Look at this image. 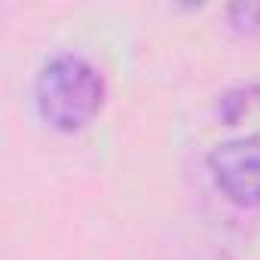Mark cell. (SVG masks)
Instances as JSON below:
<instances>
[{
	"instance_id": "obj_1",
	"label": "cell",
	"mask_w": 260,
	"mask_h": 260,
	"mask_svg": "<svg viewBox=\"0 0 260 260\" xmlns=\"http://www.w3.org/2000/svg\"><path fill=\"white\" fill-rule=\"evenodd\" d=\"M34 101L46 125L58 132H80L104 104V80L83 55H58L40 71Z\"/></svg>"
},
{
	"instance_id": "obj_2",
	"label": "cell",
	"mask_w": 260,
	"mask_h": 260,
	"mask_svg": "<svg viewBox=\"0 0 260 260\" xmlns=\"http://www.w3.org/2000/svg\"><path fill=\"white\" fill-rule=\"evenodd\" d=\"M208 169L217 190L230 202L245 208L260 205V138L257 135L233 138L214 147L208 156Z\"/></svg>"
},
{
	"instance_id": "obj_3",
	"label": "cell",
	"mask_w": 260,
	"mask_h": 260,
	"mask_svg": "<svg viewBox=\"0 0 260 260\" xmlns=\"http://www.w3.org/2000/svg\"><path fill=\"white\" fill-rule=\"evenodd\" d=\"M260 101V86H242V89H230L223 98H220V116L226 122H236L242 113L251 110V104Z\"/></svg>"
},
{
	"instance_id": "obj_4",
	"label": "cell",
	"mask_w": 260,
	"mask_h": 260,
	"mask_svg": "<svg viewBox=\"0 0 260 260\" xmlns=\"http://www.w3.org/2000/svg\"><path fill=\"white\" fill-rule=\"evenodd\" d=\"M230 25L242 34L260 31V4H236L230 10Z\"/></svg>"
}]
</instances>
